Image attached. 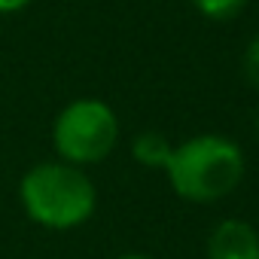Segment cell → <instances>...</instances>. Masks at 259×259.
<instances>
[{
    "label": "cell",
    "mask_w": 259,
    "mask_h": 259,
    "mask_svg": "<svg viewBox=\"0 0 259 259\" xmlns=\"http://www.w3.org/2000/svg\"><path fill=\"white\" fill-rule=\"evenodd\" d=\"M171 150L174 144L162 135V132H141L135 141H132V159L144 168H159L165 171L168 159H171Z\"/></svg>",
    "instance_id": "obj_5"
},
{
    "label": "cell",
    "mask_w": 259,
    "mask_h": 259,
    "mask_svg": "<svg viewBox=\"0 0 259 259\" xmlns=\"http://www.w3.org/2000/svg\"><path fill=\"white\" fill-rule=\"evenodd\" d=\"M241 70H244V79L259 92V34L247 43L244 58H241Z\"/></svg>",
    "instance_id": "obj_7"
},
{
    "label": "cell",
    "mask_w": 259,
    "mask_h": 259,
    "mask_svg": "<svg viewBox=\"0 0 259 259\" xmlns=\"http://www.w3.org/2000/svg\"><path fill=\"white\" fill-rule=\"evenodd\" d=\"M34 0H0V16H16V13H25Z\"/></svg>",
    "instance_id": "obj_8"
},
{
    "label": "cell",
    "mask_w": 259,
    "mask_h": 259,
    "mask_svg": "<svg viewBox=\"0 0 259 259\" xmlns=\"http://www.w3.org/2000/svg\"><path fill=\"white\" fill-rule=\"evenodd\" d=\"M119 144V116L101 98H73L52 122V147L61 162L89 168L104 162Z\"/></svg>",
    "instance_id": "obj_3"
},
{
    "label": "cell",
    "mask_w": 259,
    "mask_h": 259,
    "mask_svg": "<svg viewBox=\"0 0 259 259\" xmlns=\"http://www.w3.org/2000/svg\"><path fill=\"white\" fill-rule=\"evenodd\" d=\"M195 10L204 16V19H213V22H226V19H235L250 0H192Z\"/></svg>",
    "instance_id": "obj_6"
},
{
    "label": "cell",
    "mask_w": 259,
    "mask_h": 259,
    "mask_svg": "<svg viewBox=\"0 0 259 259\" xmlns=\"http://www.w3.org/2000/svg\"><path fill=\"white\" fill-rule=\"evenodd\" d=\"M207 259H259V232L244 220H220L207 235Z\"/></svg>",
    "instance_id": "obj_4"
},
{
    "label": "cell",
    "mask_w": 259,
    "mask_h": 259,
    "mask_svg": "<svg viewBox=\"0 0 259 259\" xmlns=\"http://www.w3.org/2000/svg\"><path fill=\"white\" fill-rule=\"evenodd\" d=\"M256 132H259V116H256Z\"/></svg>",
    "instance_id": "obj_10"
},
{
    "label": "cell",
    "mask_w": 259,
    "mask_h": 259,
    "mask_svg": "<svg viewBox=\"0 0 259 259\" xmlns=\"http://www.w3.org/2000/svg\"><path fill=\"white\" fill-rule=\"evenodd\" d=\"M244 150L223 135H195L174 144L165 165L171 189L192 204H213L232 195L244 180Z\"/></svg>",
    "instance_id": "obj_2"
},
{
    "label": "cell",
    "mask_w": 259,
    "mask_h": 259,
    "mask_svg": "<svg viewBox=\"0 0 259 259\" xmlns=\"http://www.w3.org/2000/svg\"><path fill=\"white\" fill-rule=\"evenodd\" d=\"M116 259H153V256H147V253H122Z\"/></svg>",
    "instance_id": "obj_9"
},
{
    "label": "cell",
    "mask_w": 259,
    "mask_h": 259,
    "mask_svg": "<svg viewBox=\"0 0 259 259\" xmlns=\"http://www.w3.org/2000/svg\"><path fill=\"white\" fill-rule=\"evenodd\" d=\"M19 201L31 223L49 232H70L92 220L98 207V189L85 168L49 159L22 174Z\"/></svg>",
    "instance_id": "obj_1"
}]
</instances>
